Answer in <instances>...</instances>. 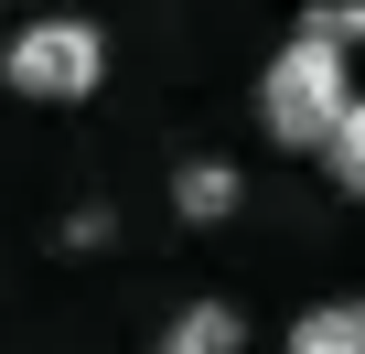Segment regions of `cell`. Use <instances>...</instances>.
Here are the masks:
<instances>
[{"mask_svg": "<svg viewBox=\"0 0 365 354\" xmlns=\"http://www.w3.org/2000/svg\"><path fill=\"white\" fill-rule=\"evenodd\" d=\"M290 354H365V301H322L290 322Z\"/></svg>", "mask_w": 365, "mask_h": 354, "instance_id": "obj_5", "label": "cell"}, {"mask_svg": "<svg viewBox=\"0 0 365 354\" xmlns=\"http://www.w3.org/2000/svg\"><path fill=\"white\" fill-rule=\"evenodd\" d=\"M237 343H247L237 301H182V311H172V333H161V354H237Z\"/></svg>", "mask_w": 365, "mask_h": 354, "instance_id": "obj_4", "label": "cell"}, {"mask_svg": "<svg viewBox=\"0 0 365 354\" xmlns=\"http://www.w3.org/2000/svg\"><path fill=\"white\" fill-rule=\"evenodd\" d=\"M97 76H108V33H97V22H76V11L22 22V33H11V54H0V86L33 97V108H76V97H97Z\"/></svg>", "mask_w": 365, "mask_h": 354, "instance_id": "obj_2", "label": "cell"}, {"mask_svg": "<svg viewBox=\"0 0 365 354\" xmlns=\"http://www.w3.org/2000/svg\"><path fill=\"white\" fill-rule=\"evenodd\" d=\"M344 97H354V65H344V43H322V33H290V43L269 54V76H258V129H269L279 150H322V129L344 118Z\"/></svg>", "mask_w": 365, "mask_h": 354, "instance_id": "obj_1", "label": "cell"}, {"mask_svg": "<svg viewBox=\"0 0 365 354\" xmlns=\"http://www.w3.org/2000/svg\"><path fill=\"white\" fill-rule=\"evenodd\" d=\"M237 194H247L237 161H182V172H172V215H182V226H226Z\"/></svg>", "mask_w": 365, "mask_h": 354, "instance_id": "obj_3", "label": "cell"}, {"mask_svg": "<svg viewBox=\"0 0 365 354\" xmlns=\"http://www.w3.org/2000/svg\"><path fill=\"white\" fill-rule=\"evenodd\" d=\"M301 33H322V43H354V33H365V0H312V11H301Z\"/></svg>", "mask_w": 365, "mask_h": 354, "instance_id": "obj_7", "label": "cell"}, {"mask_svg": "<svg viewBox=\"0 0 365 354\" xmlns=\"http://www.w3.org/2000/svg\"><path fill=\"white\" fill-rule=\"evenodd\" d=\"M322 161H333L344 194H365V97H344V118L322 129Z\"/></svg>", "mask_w": 365, "mask_h": 354, "instance_id": "obj_6", "label": "cell"}]
</instances>
